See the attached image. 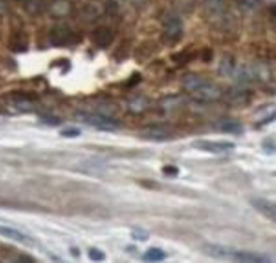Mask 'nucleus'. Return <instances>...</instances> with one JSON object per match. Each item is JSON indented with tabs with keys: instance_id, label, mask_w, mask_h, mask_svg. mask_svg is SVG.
I'll return each instance as SVG.
<instances>
[{
	"instance_id": "1",
	"label": "nucleus",
	"mask_w": 276,
	"mask_h": 263,
	"mask_svg": "<svg viewBox=\"0 0 276 263\" xmlns=\"http://www.w3.org/2000/svg\"><path fill=\"white\" fill-rule=\"evenodd\" d=\"M182 87L190 98L199 103H215L222 96V90L215 82L197 74H186L182 80Z\"/></svg>"
},
{
	"instance_id": "2",
	"label": "nucleus",
	"mask_w": 276,
	"mask_h": 263,
	"mask_svg": "<svg viewBox=\"0 0 276 263\" xmlns=\"http://www.w3.org/2000/svg\"><path fill=\"white\" fill-rule=\"evenodd\" d=\"M49 44L54 48H63V46H73V44L81 43L82 36L79 32L73 30L70 26H55L49 32Z\"/></svg>"
},
{
	"instance_id": "3",
	"label": "nucleus",
	"mask_w": 276,
	"mask_h": 263,
	"mask_svg": "<svg viewBox=\"0 0 276 263\" xmlns=\"http://www.w3.org/2000/svg\"><path fill=\"white\" fill-rule=\"evenodd\" d=\"M183 36V22L178 16H174V14H170V16L166 18L163 24V41L167 44V46H174L180 38Z\"/></svg>"
},
{
	"instance_id": "4",
	"label": "nucleus",
	"mask_w": 276,
	"mask_h": 263,
	"mask_svg": "<svg viewBox=\"0 0 276 263\" xmlns=\"http://www.w3.org/2000/svg\"><path fill=\"white\" fill-rule=\"evenodd\" d=\"M174 136V130L172 126L167 123H152L144 126L142 130L139 131V137H142L145 140H152V142H164L169 140Z\"/></svg>"
},
{
	"instance_id": "5",
	"label": "nucleus",
	"mask_w": 276,
	"mask_h": 263,
	"mask_svg": "<svg viewBox=\"0 0 276 263\" xmlns=\"http://www.w3.org/2000/svg\"><path fill=\"white\" fill-rule=\"evenodd\" d=\"M79 120H82L84 123L90 125L100 131H115L120 128V122L118 120L106 114H101V112H98V114H82L79 115Z\"/></svg>"
},
{
	"instance_id": "6",
	"label": "nucleus",
	"mask_w": 276,
	"mask_h": 263,
	"mask_svg": "<svg viewBox=\"0 0 276 263\" xmlns=\"http://www.w3.org/2000/svg\"><path fill=\"white\" fill-rule=\"evenodd\" d=\"M6 103L18 112H33L36 109V96L26 92H11L6 95Z\"/></svg>"
},
{
	"instance_id": "7",
	"label": "nucleus",
	"mask_w": 276,
	"mask_h": 263,
	"mask_svg": "<svg viewBox=\"0 0 276 263\" xmlns=\"http://www.w3.org/2000/svg\"><path fill=\"white\" fill-rule=\"evenodd\" d=\"M193 148H197L200 152H207L212 155H224L227 152H232L235 145L232 142H220V140H194L193 142Z\"/></svg>"
},
{
	"instance_id": "8",
	"label": "nucleus",
	"mask_w": 276,
	"mask_h": 263,
	"mask_svg": "<svg viewBox=\"0 0 276 263\" xmlns=\"http://www.w3.org/2000/svg\"><path fill=\"white\" fill-rule=\"evenodd\" d=\"M92 41L95 46H98L100 49L109 48L114 41V30L109 26H101L98 28H95L92 33Z\"/></svg>"
},
{
	"instance_id": "9",
	"label": "nucleus",
	"mask_w": 276,
	"mask_h": 263,
	"mask_svg": "<svg viewBox=\"0 0 276 263\" xmlns=\"http://www.w3.org/2000/svg\"><path fill=\"white\" fill-rule=\"evenodd\" d=\"M8 49L11 52H16V54H22V52H27L28 49V36L24 30H14V32L10 35L8 40Z\"/></svg>"
},
{
	"instance_id": "10",
	"label": "nucleus",
	"mask_w": 276,
	"mask_h": 263,
	"mask_svg": "<svg viewBox=\"0 0 276 263\" xmlns=\"http://www.w3.org/2000/svg\"><path fill=\"white\" fill-rule=\"evenodd\" d=\"M251 207L254 208L256 211H259L262 216H265L267 219H270V221L276 219V207L272 200L254 197V199H251Z\"/></svg>"
},
{
	"instance_id": "11",
	"label": "nucleus",
	"mask_w": 276,
	"mask_h": 263,
	"mask_svg": "<svg viewBox=\"0 0 276 263\" xmlns=\"http://www.w3.org/2000/svg\"><path fill=\"white\" fill-rule=\"evenodd\" d=\"M230 259H234L237 262H243V263H265L270 262V259L264 254H257V252H245V251H234Z\"/></svg>"
},
{
	"instance_id": "12",
	"label": "nucleus",
	"mask_w": 276,
	"mask_h": 263,
	"mask_svg": "<svg viewBox=\"0 0 276 263\" xmlns=\"http://www.w3.org/2000/svg\"><path fill=\"white\" fill-rule=\"evenodd\" d=\"M0 237L13 239V241H18L22 244H32V239L26 234H22V232H19L18 229L8 227V225H0Z\"/></svg>"
},
{
	"instance_id": "13",
	"label": "nucleus",
	"mask_w": 276,
	"mask_h": 263,
	"mask_svg": "<svg viewBox=\"0 0 276 263\" xmlns=\"http://www.w3.org/2000/svg\"><path fill=\"white\" fill-rule=\"evenodd\" d=\"M48 0H22V8L32 16H40L49 8Z\"/></svg>"
},
{
	"instance_id": "14",
	"label": "nucleus",
	"mask_w": 276,
	"mask_h": 263,
	"mask_svg": "<svg viewBox=\"0 0 276 263\" xmlns=\"http://www.w3.org/2000/svg\"><path fill=\"white\" fill-rule=\"evenodd\" d=\"M218 131L226 132V134H234V136H240L243 134V125L235 122V120H221V122L216 125Z\"/></svg>"
},
{
	"instance_id": "15",
	"label": "nucleus",
	"mask_w": 276,
	"mask_h": 263,
	"mask_svg": "<svg viewBox=\"0 0 276 263\" xmlns=\"http://www.w3.org/2000/svg\"><path fill=\"white\" fill-rule=\"evenodd\" d=\"M204 251L207 255H210V257H216V259H230V255H232V249H229V247L224 246H220V244H205L204 246Z\"/></svg>"
},
{
	"instance_id": "16",
	"label": "nucleus",
	"mask_w": 276,
	"mask_h": 263,
	"mask_svg": "<svg viewBox=\"0 0 276 263\" xmlns=\"http://www.w3.org/2000/svg\"><path fill=\"white\" fill-rule=\"evenodd\" d=\"M196 52L191 51V49H183L180 52H177V54H172V62L178 66H183V65H188L190 62H193V60L196 58Z\"/></svg>"
},
{
	"instance_id": "17",
	"label": "nucleus",
	"mask_w": 276,
	"mask_h": 263,
	"mask_svg": "<svg viewBox=\"0 0 276 263\" xmlns=\"http://www.w3.org/2000/svg\"><path fill=\"white\" fill-rule=\"evenodd\" d=\"M48 10L54 14V16H66L71 10V5L66 2V0H55V2L49 3Z\"/></svg>"
},
{
	"instance_id": "18",
	"label": "nucleus",
	"mask_w": 276,
	"mask_h": 263,
	"mask_svg": "<svg viewBox=\"0 0 276 263\" xmlns=\"http://www.w3.org/2000/svg\"><path fill=\"white\" fill-rule=\"evenodd\" d=\"M235 71H237V63L232 57H227V58L222 60L221 65H220V73L222 74V76L232 78V76H235Z\"/></svg>"
},
{
	"instance_id": "19",
	"label": "nucleus",
	"mask_w": 276,
	"mask_h": 263,
	"mask_svg": "<svg viewBox=\"0 0 276 263\" xmlns=\"http://www.w3.org/2000/svg\"><path fill=\"white\" fill-rule=\"evenodd\" d=\"M166 259V252L160 247H152V249L145 251V254L142 255V260L145 262H161Z\"/></svg>"
},
{
	"instance_id": "20",
	"label": "nucleus",
	"mask_w": 276,
	"mask_h": 263,
	"mask_svg": "<svg viewBox=\"0 0 276 263\" xmlns=\"http://www.w3.org/2000/svg\"><path fill=\"white\" fill-rule=\"evenodd\" d=\"M148 237H150V234L144 229H133L131 230V238L134 241H147Z\"/></svg>"
},
{
	"instance_id": "21",
	"label": "nucleus",
	"mask_w": 276,
	"mask_h": 263,
	"mask_svg": "<svg viewBox=\"0 0 276 263\" xmlns=\"http://www.w3.org/2000/svg\"><path fill=\"white\" fill-rule=\"evenodd\" d=\"M40 122L49 126H57L62 123V118L54 117V115H40Z\"/></svg>"
},
{
	"instance_id": "22",
	"label": "nucleus",
	"mask_w": 276,
	"mask_h": 263,
	"mask_svg": "<svg viewBox=\"0 0 276 263\" xmlns=\"http://www.w3.org/2000/svg\"><path fill=\"white\" fill-rule=\"evenodd\" d=\"M88 257H90L93 262H101L106 259V255H104V252L101 249H98V247H90V249H88Z\"/></svg>"
},
{
	"instance_id": "23",
	"label": "nucleus",
	"mask_w": 276,
	"mask_h": 263,
	"mask_svg": "<svg viewBox=\"0 0 276 263\" xmlns=\"http://www.w3.org/2000/svg\"><path fill=\"white\" fill-rule=\"evenodd\" d=\"M238 5H242L246 10H256L260 5V0H237Z\"/></svg>"
},
{
	"instance_id": "24",
	"label": "nucleus",
	"mask_w": 276,
	"mask_h": 263,
	"mask_svg": "<svg viewBox=\"0 0 276 263\" xmlns=\"http://www.w3.org/2000/svg\"><path fill=\"white\" fill-rule=\"evenodd\" d=\"M262 148H264V152H265L267 155H273V153H275V140H273V137L264 139Z\"/></svg>"
},
{
	"instance_id": "25",
	"label": "nucleus",
	"mask_w": 276,
	"mask_h": 263,
	"mask_svg": "<svg viewBox=\"0 0 276 263\" xmlns=\"http://www.w3.org/2000/svg\"><path fill=\"white\" fill-rule=\"evenodd\" d=\"M60 136H63V137H78V136H81V130H78V128H65V130L60 131Z\"/></svg>"
},
{
	"instance_id": "26",
	"label": "nucleus",
	"mask_w": 276,
	"mask_h": 263,
	"mask_svg": "<svg viewBox=\"0 0 276 263\" xmlns=\"http://www.w3.org/2000/svg\"><path fill=\"white\" fill-rule=\"evenodd\" d=\"M161 172L164 175H167V177H177L178 175V169L177 166H164L161 169Z\"/></svg>"
},
{
	"instance_id": "27",
	"label": "nucleus",
	"mask_w": 276,
	"mask_h": 263,
	"mask_svg": "<svg viewBox=\"0 0 276 263\" xmlns=\"http://www.w3.org/2000/svg\"><path fill=\"white\" fill-rule=\"evenodd\" d=\"M140 80H142V76H140V74H138V73H134L133 76L130 78V80L126 82V87H128V88H133V87H136V85L139 84Z\"/></svg>"
},
{
	"instance_id": "28",
	"label": "nucleus",
	"mask_w": 276,
	"mask_h": 263,
	"mask_svg": "<svg viewBox=\"0 0 276 263\" xmlns=\"http://www.w3.org/2000/svg\"><path fill=\"white\" fill-rule=\"evenodd\" d=\"M8 2L6 0H0V18L5 16L6 13H8Z\"/></svg>"
},
{
	"instance_id": "29",
	"label": "nucleus",
	"mask_w": 276,
	"mask_h": 263,
	"mask_svg": "<svg viewBox=\"0 0 276 263\" xmlns=\"http://www.w3.org/2000/svg\"><path fill=\"white\" fill-rule=\"evenodd\" d=\"M117 11V3L114 2V0H110V2L106 3V13L108 14H114Z\"/></svg>"
},
{
	"instance_id": "30",
	"label": "nucleus",
	"mask_w": 276,
	"mask_h": 263,
	"mask_svg": "<svg viewBox=\"0 0 276 263\" xmlns=\"http://www.w3.org/2000/svg\"><path fill=\"white\" fill-rule=\"evenodd\" d=\"M212 57H213V52H212V49H205V51L202 52V54H200V58H202L204 62H210Z\"/></svg>"
},
{
	"instance_id": "31",
	"label": "nucleus",
	"mask_w": 276,
	"mask_h": 263,
	"mask_svg": "<svg viewBox=\"0 0 276 263\" xmlns=\"http://www.w3.org/2000/svg\"><path fill=\"white\" fill-rule=\"evenodd\" d=\"M18 262H28V263H33V262H35V259H33V257H28V255L21 254L19 257H18Z\"/></svg>"
},
{
	"instance_id": "32",
	"label": "nucleus",
	"mask_w": 276,
	"mask_h": 263,
	"mask_svg": "<svg viewBox=\"0 0 276 263\" xmlns=\"http://www.w3.org/2000/svg\"><path fill=\"white\" fill-rule=\"evenodd\" d=\"M70 252H71V255H74V257H79V249H74V247H71Z\"/></svg>"
}]
</instances>
